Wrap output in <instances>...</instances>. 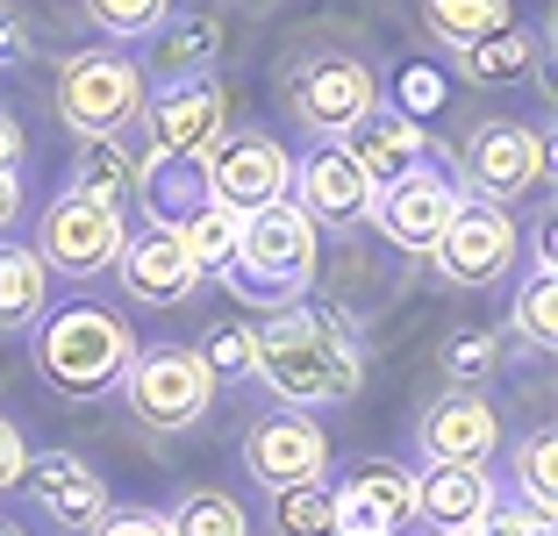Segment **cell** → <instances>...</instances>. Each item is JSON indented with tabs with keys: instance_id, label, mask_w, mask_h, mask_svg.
I'll return each mask as SVG.
<instances>
[{
	"instance_id": "obj_21",
	"label": "cell",
	"mask_w": 558,
	"mask_h": 536,
	"mask_svg": "<svg viewBox=\"0 0 558 536\" xmlns=\"http://www.w3.org/2000/svg\"><path fill=\"white\" fill-rule=\"evenodd\" d=\"M136 200H144L150 229H180L186 215L208 200V179H201V158H165V150H150V158H136Z\"/></svg>"
},
{
	"instance_id": "obj_13",
	"label": "cell",
	"mask_w": 558,
	"mask_h": 536,
	"mask_svg": "<svg viewBox=\"0 0 558 536\" xmlns=\"http://www.w3.org/2000/svg\"><path fill=\"white\" fill-rule=\"evenodd\" d=\"M451 208H459V186H451L437 165H415V172H401V179H395V186H379V194H373V215H365V222H373L379 236L401 251V258H429V244L444 236Z\"/></svg>"
},
{
	"instance_id": "obj_10",
	"label": "cell",
	"mask_w": 558,
	"mask_h": 536,
	"mask_svg": "<svg viewBox=\"0 0 558 536\" xmlns=\"http://www.w3.org/2000/svg\"><path fill=\"white\" fill-rule=\"evenodd\" d=\"M201 179H208L215 208L258 215V208H272V200L294 194V158H287V144L265 136V130H230L208 158H201Z\"/></svg>"
},
{
	"instance_id": "obj_31",
	"label": "cell",
	"mask_w": 558,
	"mask_h": 536,
	"mask_svg": "<svg viewBox=\"0 0 558 536\" xmlns=\"http://www.w3.org/2000/svg\"><path fill=\"white\" fill-rule=\"evenodd\" d=\"M194 357H201V373L215 379V387H236V379H251V329L244 322H208L201 329V343H194Z\"/></svg>"
},
{
	"instance_id": "obj_1",
	"label": "cell",
	"mask_w": 558,
	"mask_h": 536,
	"mask_svg": "<svg viewBox=\"0 0 558 536\" xmlns=\"http://www.w3.org/2000/svg\"><path fill=\"white\" fill-rule=\"evenodd\" d=\"M251 379H265L279 407H329L351 401L365 379V351L351 315L323 308V301H287L272 322L251 329Z\"/></svg>"
},
{
	"instance_id": "obj_30",
	"label": "cell",
	"mask_w": 558,
	"mask_h": 536,
	"mask_svg": "<svg viewBox=\"0 0 558 536\" xmlns=\"http://www.w3.org/2000/svg\"><path fill=\"white\" fill-rule=\"evenodd\" d=\"M86 22L116 44H150L172 22V0H86Z\"/></svg>"
},
{
	"instance_id": "obj_7",
	"label": "cell",
	"mask_w": 558,
	"mask_h": 536,
	"mask_svg": "<svg viewBox=\"0 0 558 536\" xmlns=\"http://www.w3.org/2000/svg\"><path fill=\"white\" fill-rule=\"evenodd\" d=\"M122 401H130V415L144 429L180 437V429H194L215 407V379L201 373L194 343H150V351H136L130 373H122Z\"/></svg>"
},
{
	"instance_id": "obj_3",
	"label": "cell",
	"mask_w": 558,
	"mask_h": 536,
	"mask_svg": "<svg viewBox=\"0 0 558 536\" xmlns=\"http://www.w3.org/2000/svg\"><path fill=\"white\" fill-rule=\"evenodd\" d=\"M315 272H323V229L294 208V200H272V208L244 215L236 222V258L230 279L244 287V301H308Z\"/></svg>"
},
{
	"instance_id": "obj_25",
	"label": "cell",
	"mask_w": 558,
	"mask_h": 536,
	"mask_svg": "<svg viewBox=\"0 0 558 536\" xmlns=\"http://www.w3.org/2000/svg\"><path fill=\"white\" fill-rule=\"evenodd\" d=\"M130 186H136L130 144H122V136H94V144L72 158V186H65V194H86V200H100V208H122Z\"/></svg>"
},
{
	"instance_id": "obj_27",
	"label": "cell",
	"mask_w": 558,
	"mask_h": 536,
	"mask_svg": "<svg viewBox=\"0 0 558 536\" xmlns=\"http://www.w3.org/2000/svg\"><path fill=\"white\" fill-rule=\"evenodd\" d=\"M530 65H537V44H530L523 29H501V36H487V44L459 50V80L465 86H515Z\"/></svg>"
},
{
	"instance_id": "obj_8",
	"label": "cell",
	"mask_w": 558,
	"mask_h": 536,
	"mask_svg": "<svg viewBox=\"0 0 558 536\" xmlns=\"http://www.w3.org/2000/svg\"><path fill=\"white\" fill-rule=\"evenodd\" d=\"M122 244H130V222L122 208H100L86 194H58L44 215H36V258H44L50 279H100L116 272Z\"/></svg>"
},
{
	"instance_id": "obj_33",
	"label": "cell",
	"mask_w": 558,
	"mask_h": 536,
	"mask_svg": "<svg viewBox=\"0 0 558 536\" xmlns=\"http://www.w3.org/2000/svg\"><path fill=\"white\" fill-rule=\"evenodd\" d=\"M272 536H329V479L272 494Z\"/></svg>"
},
{
	"instance_id": "obj_17",
	"label": "cell",
	"mask_w": 558,
	"mask_h": 536,
	"mask_svg": "<svg viewBox=\"0 0 558 536\" xmlns=\"http://www.w3.org/2000/svg\"><path fill=\"white\" fill-rule=\"evenodd\" d=\"M22 494H29L58 529H72V536H86L100 515H108V479H100L86 458H72V451H29V465H22Z\"/></svg>"
},
{
	"instance_id": "obj_34",
	"label": "cell",
	"mask_w": 558,
	"mask_h": 536,
	"mask_svg": "<svg viewBox=\"0 0 558 536\" xmlns=\"http://www.w3.org/2000/svg\"><path fill=\"white\" fill-rule=\"evenodd\" d=\"M444 373L459 379V387H473V393H480V379L501 373V343H494L487 329H465V337L444 343Z\"/></svg>"
},
{
	"instance_id": "obj_19",
	"label": "cell",
	"mask_w": 558,
	"mask_h": 536,
	"mask_svg": "<svg viewBox=\"0 0 558 536\" xmlns=\"http://www.w3.org/2000/svg\"><path fill=\"white\" fill-rule=\"evenodd\" d=\"M116 272H122V293L144 301V308H180V301L201 293V272H194V258L180 251L172 229H144V236H130L122 258H116Z\"/></svg>"
},
{
	"instance_id": "obj_18",
	"label": "cell",
	"mask_w": 558,
	"mask_h": 536,
	"mask_svg": "<svg viewBox=\"0 0 558 536\" xmlns=\"http://www.w3.org/2000/svg\"><path fill=\"white\" fill-rule=\"evenodd\" d=\"M501 508V479L487 465H429L415 472V522L451 536H473L480 522Z\"/></svg>"
},
{
	"instance_id": "obj_6",
	"label": "cell",
	"mask_w": 558,
	"mask_h": 536,
	"mask_svg": "<svg viewBox=\"0 0 558 536\" xmlns=\"http://www.w3.org/2000/svg\"><path fill=\"white\" fill-rule=\"evenodd\" d=\"M373 108H379V72L365 65L359 50H315V58H301L287 72V114L315 144H337Z\"/></svg>"
},
{
	"instance_id": "obj_28",
	"label": "cell",
	"mask_w": 558,
	"mask_h": 536,
	"mask_svg": "<svg viewBox=\"0 0 558 536\" xmlns=\"http://www.w3.org/2000/svg\"><path fill=\"white\" fill-rule=\"evenodd\" d=\"M172 536H251V515L230 487H194L172 501Z\"/></svg>"
},
{
	"instance_id": "obj_15",
	"label": "cell",
	"mask_w": 558,
	"mask_h": 536,
	"mask_svg": "<svg viewBox=\"0 0 558 536\" xmlns=\"http://www.w3.org/2000/svg\"><path fill=\"white\" fill-rule=\"evenodd\" d=\"M415 451L429 465H487L501 451V415H494L487 393L473 387H451L444 401L423 407V423H415Z\"/></svg>"
},
{
	"instance_id": "obj_2",
	"label": "cell",
	"mask_w": 558,
	"mask_h": 536,
	"mask_svg": "<svg viewBox=\"0 0 558 536\" xmlns=\"http://www.w3.org/2000/svg\"><path fill=\"white\" fill-rule=\"evenodd\" d=\"M136 329L122 308H108V301H58V308H44V322H36V379H44L58 401H108V393L122 387V373L136 365Z\"/></svg>"
},
{
	"instance_id": "obj_40",
	"label": "cell",
	"mask_w": 558,
	"mask_h": 536,
	"mask_svg": "<svg viewBox=\"0 0 558 536\" xmlns=\"http://www.w3.org/2000/svg\"><path fill=\"white\" fill-rule=\"evenodd\" d=\"M15 215H22V179H0V236L15 229Z\"/></svg>"
},
{
	"instance_id": "obj_23",
	"label": "cell",
	"mask_w": 558,
	"mask_h": 536,
	"mask_svg": "<svg viewBox=\"0 0 558 536\" xmlns=\"http://www.w3.org/2000/svg\"><path fill=\"white\" fill-rule=\"evenodd\" d=\"M50 308V272L29 244L15 236H0V337H15V329H36Z\"/></svg>"
},
{
	"instance_id": "obj_22",
	"label": "cell",
	"mask_w": 558,
	"mask_h": 536,
	"mask_svg": "<svg viewBox=\"0 0 558 536\" xmlns=\"http://www.w3.org/2000/svg\"><path fill=\"white\" fill-rule=\"evenodd\" d=\"M150 65L165 72V80H194V72H215L222 65V50H230V29H222V15H172L158 36H150Z\"/></svg>"
},
{
	"instance_id": "obj_16",
	"label": "cell",
	"mask_w": 558,
	"mask_h": 536,
	"mask_svg": "<svg viewBox=\"0 0 558 536\" xmlns=\"http://www.w3.org/2000/svg\"><path fill=\"white\" fill-rule=\"evenodd\" d=\"M373 194H379V186L351 165L344 144H315L308 158L294 165V194H287V200H294L315 229H351V222L373 215Z\"/></svg>"
},
{
	"instance_id": "obj_11",
	"label": "cell",
	"mask_w": 558,
	"mask_h": 536,
	"mask_svg": "<svg viewBox=\"0 0 558 536\" xmlns=\"http://www.w3.org/2000/svg\"><path fill=\"white\" fill-rule=\"evenodd\" d=\"M136 122H150V150H165V158H208L230 136V86H222V72L165 80L158 94H144Z\"/></svg>"
},
{
	"instance_id": "obj_14",
	"label": "cell",
	"mask_w": 558,
	"mask_h": 536,
	"mask_svg": "<svg viewBox=\"0 0 558 536\" xmlns=\"http://www.w3.org/2000/svg\"><path fill=\"white\" fill-rule=\"evenodd\" d=\"M415 522L409 465H359L344 487H329V536H401Z\"/></svg>"
},
{
	"instance_id": "obj_37",
	"label": "cell",
	"mask_w": 558,
	"mask_h": 536,
	"mask_svg": "<svg viewBox=\"0 0 558 536\" xmlns=\"http://www.w3.org/2000/svg\"><path fill=\"white\" fill-rule=\"evenodd\" d=\"M22 465H29V437H22V429L0 415V494L22 487Z\"/></svg>"
},
{
	"instance_id": "obj_43",
	"label": "cell",
	"mask_w": 558,
	"mask_h": 536,
	"mask_svg": "<svg viewBox=\"0 0 558 536\" xmlns=\"http://www.w3.org/2000/svg\"><path fill=\"white\" fill-rule=\"evenodd\" d=\"M429 536H451V529H429Z\"/></svg>"
},
{
	"instance_id": "obj_5",
	"label": "cell",
	"mask_w": 558,
	"mask_h": 536,
	"mask_svg": "<svg viewBox=\"0 0 558 536\" xmlns=\"http://www.w3.org/2000/svg\"><path fill=\"white\" fill-rule=\"evenodd\" d=\"M459 179H465V194H473V200L515 215V200H530L544 179H551V136H544L537 122L494 114V122H480V130L465 136Z\"/></svg>"
},
{
	"instance_id": "obj_36",
	"label": "cell",
	"mask_w": 558,
	"mask_h": 536,
	"mask_svg": "<svg viewBox=\"0 0 558 536\" xmlns=\"http://www.w3.org/2000/svg\"><path fill=\"white\" fill-rule=\"evenodd\" d=\"M86 536H172V522H165V508H108Z\"/></svg>"
},
{
	"instance_id": "obj_9",
	"label": "cell",
	"mask_w": 558,
	"mask_h": 536,
	"mask_svg": "<svg viewBox=\"0 0 558 536\" xmlns=\"http://www.w3.org/2000/svg\"><path fill=\"white\" fill-rule=\"evenodd\" d=\"M515 258H523V229H515L509 208H487V200H459L451 222H444V236L429 244V265L465 293L501 287L515 272Z\"/></svg>"
},
{
	"instance_id": "obj_29",
	"label": "cell",
	"mask_w": 558,
	"mask_h": 536,
	"mask_svg": "<svg viewBox=\"0 0 558 536\" xmlns=\"http://www.w3.org/2000/svg\"><path fill=\"white\" fill-rule=\"evenodd\" d=\"M509 337H523L530 351H551V343H558V279L551 272H530L523 287H515Z\"/></svg>"
},
{
	"instance_id": "obj_4",
	"label": "cell",
	"mask_w": 558,
	"mask_h": 536,
	"mask_svg": "<svg viewBox=\"0 0 558 536\" xmlns=\"http://www.w3.org/2000/svg\"><path fill=\"white\" fill-rule=\"evenodd\" d=\"M144 65L122 58L116 44L100 50H72L65 65H58V114H65V130H80L86 144L94 136H122L144 114Z\"/></svg>"
},
{
	"instance_id": "obj_32",
	"label": "cell",
	"mask_w": 558,
	"mask_h": 536,
	"mask_svg": "<svg viewBox=\"0 0 558 536\" xmlns=\"http://www.w3.org/2000/svg\"><path fill=\"white\" fill-rule=\"evenodd\" d=\"M515 494L530 508H544V515L558 508V437L551 429H530L523 437V451H515Z\"/></svg>"
},
{
	"instance_id": "obj_12",
	"label": "cell",
	"mask_w": 558,
	"mask_h": 536,
	"mask_svg": "<svg viewBox=\"0 0 558 536\" xmlns=\"http://www.w3.org/2000/svg\"><path fill=\"white\" fill-rule=\"evenodd\" d=\"M323 465H329V437H323V423H315L308 407H265V415H251L244 472L265 494L308 487V479H323Z\"/></svg>"
},
{
	"instance_id": "obj_35",
	"label": "cell",
	"mask_w": 558,
	"mask_h": 536,
	"mask_svg": "<svg viewBox=\"0 0 558 536\" xmlns=\"http://www.w3.org/2000/svg\"><path fill=\"white\" fill-rule=\"evenodd\" d=\"M395 114H409V122H429V114L444 108V80L429 65H415V72H401V86H395V100H387Z\"/></svg>"
},
{
	"instance_id": "obj_39",
	"label": "cell",
	"mask_w": 558,
	"mask_h": 536,
	"mask_svg": "<svg viewBox=\"0 0 558 536\" xmlns=\"http://www.w3.org/2000/svg\"><path fill=\"white\" fill-rule=\"evenodd\" d=\"M0 65H29V22L15 8H0Z\"/></svg>"
},
{
	"instance_id": "obj_24",
	"label": "cell",
	"mask_w": 558,
	"mask_h": 536,
	"mask_svg": "<svg viewBox=\"0 0 558 536\" xmlns=\"http://www.w3.org/2000/svg\"><path fill=\"white\" fill-rule=\"evenodd\" d=\"M423 29L444 50H473L487 36L515 29V0H423Z\"/></svg>"
},
{
	"instance_id": "obj_38",
	"label": "cell",
	"mask_w": 558,
	"mask_h": 536,
	"mask_svg": "<svg viewBox=\"0 0 558 536\" xmlns=\"http://www.w3.org/2000/svg\"><path fill=\"white\" fill-rule=\"evenodd\" d=\"M22 158H29V136L8 108H0V179H22Z\"/></svg>"
},
{
	"instance_id": "obj_20",
	"label": "cell",
	"mask_w": 558,
	"mask_h": 536,
	"mask_svg": "<svg viewBox=\"0 0 558 536\" xmlns=\"http://www.w3.org/2000/svg\"><path fill=\"white\" fill-rule=\"evenodd\" d=\"M337 144L351 150V165H359L373 186H395L401 172H415V165H429V130L423 122H409V114H395L387 100H379L365 122H351Z\"/></svg>"
},
{
	"instance_id": "obj_42",
	"label": "cell",
	"mask_w": 558,
	"mask_h": 536,
	"mask_svg": "<svg viewBox=\"0 0 558 536\" xmlns=\"http://www.w3.org/2000/svg\"><path fill=\"white\" fill-rule=\"evenodd\" d=\"M0 536H29V529H22V522H0Z\"/></svg>"
},
{
	"instance_id": "obj_26",
	"label": "cell",
	"mask_w": 558,
	"mask_h": 536,
	"mask_svg": "<svg viewBox=\"0 0 558 536\" xmlns=\"http://www.w3.org/2000/svg\"><path fill=\"white\" fill-rule=\"evenodd\" d=\"M236 222H244V215H230V208H215V200H201V208L186 215L180 229H172V236H180V251L194 258V272H201V279H230Z\"/></svg>"
},
{
	"instance_id": "obj_41",
	"label": "cell",
	"mask_w": 558,
	"mask_h": 536,
	"mask_svg": "<svg viewBox=\"0 0 558 536\" xmlns=\"http://www.w3.org/2000/svg\"><path fill=\"white\" fill-rule=\"evenodd\" d=\"M473 536H523V529H509V522H501V515H487V522H480Z\"/></svg>"
}]
</instances>
